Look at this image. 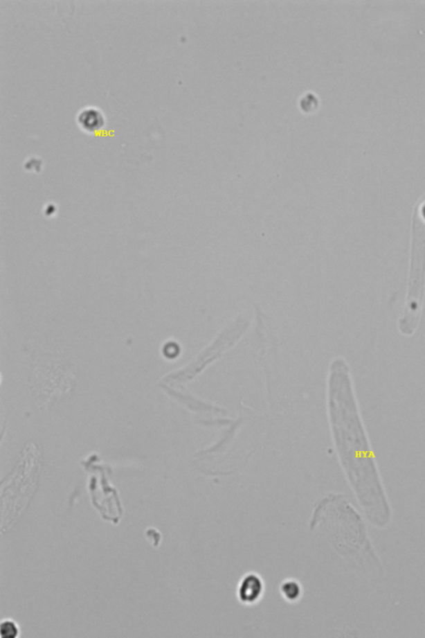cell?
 I'll return each mask as SVG.
<instances>
[{"label": "cell", "instance_id": "1", "mask_svg": "<svg viewBox=\"0 0 425 638\" xmlns=\"http://www.w3.org/2000/svg\"><path fill=\"white\" fill-rule=\"evenodd\" d=\"M328 411L341 463L357 493L382 494V485L368 432L354 391L351 372L343 358H336L328 379Z\"/></svg>", "mask_w": 425, "mask_h": 638}, {"label": "cell", "instance_id": "2", "mask_svg": "<svg viewBox=\"0 0 425 638\" xmlns=\"http://www.w3.org/2000/svg\"><path fill=\"white\" fill-rule=\"evenodd\" d=\"M409 283L405 310L399 320V332L412 336L422 317L425 290V202L419 200L412 220Z\"/></svg>", "mask_w": 425, "mask_h": 638}, {"label": "cell", "instance_id": "3", "mask_svg": "<svg viewBox=\"0 0 425 638\" xmlns=\"http://www.w3.org/2000/svg\"><path fill=\"white\" fill-rule=\"evenodd\" d=\"M264 591L262 579L257 574L250 573L241 579L237 586V595L242 603L253 605L260 601Z\"/></svg>", "mask_w": 425, "mask_h": 638}, {"label": "cell", "instance_id": "4", "mask_svg": "<svg viewBox=\"0 0 425 638\" xmlns=\"http://www.w3.org/2000/svg\"><path fill=\"white\" fill-rule=\"evenodd\" d=\"M77 122L83 131L94 133L105 126L106 118L98 107L89 106L79 111Z\"/></svg>", "mask_w": 425, "mask_h": 638}, {"label": "cell", "instance_id": "5", "mask_svg": "<svg viewBox=\"0 0 425 638\" xmlns=\"http://www.w3.org/2000/svg\"><path fill=\"white\" fill-rule=\"evenodd\" d=\"M281 593L283 598L287 600V601L295 602L301 597L302 587L300 586L297 581H293V579H289V581L282 583L281 585Z\"/></svg>", "mask_w": 425, "mask_h": 638}, {"label": "cell", "instance_id": "6", "mask_svg": "<svg viewBox=\"0 0 425 638\" xmlns=\"http://www.w3.org/2000/svg\"><path fill=\"white\" fill-rule=\"evenodd\" d=\"M20 628L15 620L6 619L0 625V635L3 638H17L19 636Z\"/></svg>", "mask_w": 425, "mask_h": 638}]
</instances>
